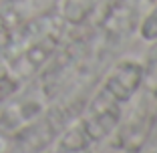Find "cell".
<instances>
[{"mask_svg": "<svg viewBox=\"0 0 157 153\" xmlns=\"http://www.w3.org/2000/svg\"><path fill=\"white\" fill-rule=\"evenodd\" d=\"M139 34L143 40L155 42L157 40V4L151 8V12L147 14L141 22V28H139Z\"/></svg>", "mask_w": 157, "mask_h": 153, "instance_id": "cell-2", "label": "cell"}, {"mask_svg": "<svg viewBox=\"0 0 157 153\" xmlns=\"http://www.w3.org/2000/svg\"><path fill=\"white\" fill-rule=\"evenodd\" d=\"M143 83V65L133 59H123L113 67L105 83L93 97L87 117H97L111 123H121L123 105L137 95Z\"/></svg>", "mask_w": 157, "mask_h": 153, "instance_id": "cell-1", "label": "cell"}]
</instances>
